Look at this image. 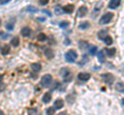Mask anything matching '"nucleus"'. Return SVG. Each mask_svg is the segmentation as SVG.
Listing matches in <instances>:
<instances>
[{"label":"nucleus","instance_id":"2eb2a0df","mask_svg":"<svg viewBox=\"0 0 124 115\" xmlns=\"http://www.w3.org/2000/svg\"><path fill=\"white\" fill-rule=\"evenodd\" d=\"M51 100H52V96L50 93H46L44 96H42V102L46 103V104H48Z\"/></svg>","mask_w":124,"mask_h":115},{"label":"nucleus","instance_id":"c85d7f7f","mask_svg":"<svg viewBox=\"0 0 124 115\" xmlns=\"http://www.w3.org/2000/svg\"><path fill=\"white\" fill-rule=\"evenodd\" d=\"M59 26H60V28H66L67 26H69V23L67 22V21H63V22H61L60 24H59Z\"/></svg>","mask_w":124,"mask_h":115},{"label":"nucleus","instance_id":"c9c22d12","mask_svg":"<svg viewBox=\"0 0 124 115\" xmlns=\"http://www.w3.org/2000/svg\"><path fill=\"white\" fill-rule=\"evenodd\" d=\"M58 115H66V113H65V112H63V113H59Z\"/></svg>","mask_w":124,"mask_h":115},{"label":"nucleus","instance_id":"f8f14e48","mask_svg":"<svg viewBox=\"0 0 124 115\" xmlns=\"http://www.w3.org/2000/svg\"><path fill=\"white\" fill-rule=\"evenodd\" d=\"M63 106H64V102H63V100H61V99H58V100H56V101L54 102V107H55V110L56 109H61Z\"/></svg>","mask_w":124,"mask_h":115},{"label":"nucleus","instance_id":"b1692460","mask_svg":"<svg viewBox=\"0 0 124 115\" xmlns=\"http://www.w3.org/2000/svg\"><path fill=\"white\" fill-rule=\"evenodd\" d=\"M54 11H55V13H56V14H61V13H62V11H63V10H62V6L59 5V4L56 5V6H55V8H54Z\"/></svg>","mask_w":124,"mask_h":115},{"label":"nucleus","instance_id":"a211bd4d","mask_svg":"<svg viewBox=\"0 0 124 115\" xmlns=\"http://www.w3.org/2000/svg\"><path fill=\"white\" fill-rule=\"evenodd\" d=\"M19 42H20V39H19V37H14L13 39L10 40V44L13 45V46L17 47L18 45H19Z\"/></svg>","mask_w":124,"mask_h":115},{"label":"nucleus","instance_id":"412c9836","mask_svg":"<svg viewBox=\"0 0 124 115\" xmlns=\"http://www.w3.org/2000/svg\"><path fill=\"white\" fill-rule=\"evenodd\" d=\"M79 47L81 48V49H83V51H84V49H86L87 47H88V42L87 41H80L79 42Z\"/></svg>","mask_w":124,"mask_h":115},{"label":"nucleus","instance_id":"ddd939ff","mask_svg":"<svg viewBox=\"0 0 124 115\" xmlns=\"http://www.w3.org/2000/svg\"><path fill=\"white\" fill-rule=\"evenodd\" d=\"M31 69H32V71L33 72H39L41 70V65L39 63H33V64H31Z\"/></svg>","mask_w":124,"mask_h":115},{"label":"nucleus","instance_id":"423d86ee","mask_svg":"<svg viewBox=\"0 0 124 115\" xmlns=\"http://www.w3.org/2000/svg\"><path fill=\"white\" fill-rule=\"evenodd\" d=\"M88 13V8L87 6H81L79 10H78V18H83Z\"/></svg>","mask_w":124,"mask_h":115},{"label":"nucleus","instance_id":"f3484780","mask_svg":"<svg viewBox=\"0 0 124 115\" xmlns=\"http://www.w3.org/2000/svg\"><path fill=\"white\" fill-rule=\"evenodd\" d=\"M89 27H90V23H89V22H87V21L82 22V23H80V24H79V29H81V30L88 29Z\"/></svg>","mask_w":124,"mask_h":115},{"label":"nucleus","instance_id":"39448f33","mask_svg":"<svg viewBox=\"0 0 124 115\" xmlns=\"http://www.w3.org/2000/svg\"><path fill=\"white\" fill-rule=\"evenodd\" d=\"M101 77L103 79V81L106 83H108V84H112L115 80V77L111 73H104V74H102Z\"/></svg>","mask_w":124,"mask_h":115},{"label":"nucleus","instance_id":"e433bc0d","mask_svg":"<svg viewBox=\"0 0 124 115\" xmlns=\"http://www.w3.org/2000/svg\"><path fill=\"white\" fill-rule=\"evenodd\" d=\"M0 115H4V113H3V112H2V111H1V110H0Z\"/></svg>","mask_w":124,"mask_h":115},{"label":"nucleus","instance_id":"9d476101","mask_svg":"<svg viewBox=\"0 0 124 115\" xmlns=\"http://www.w3.org/2000/svg\"><path fill=\"white\" fill-rule=\"evenodd\" d=\"M31 33H32V31H31V29L29 27H24V28L21 30V34L24 37H29L31 35Z\"/></svg>","mask_w":124,"mask_h":115},{"label":"nucleus","instance_id":"6e6552de","mask_svg":"<svg viewBox=\"0 0 124 115\" xmlns=\"http://www.w3.org/2000/svg\"><path fill=\"white\" fill-rule=\"evenodd\" d=\"M78 78L82 81H87V80L90 79V74L89 73H85V72H81V73L78 74Z\"/></svg>","mask_w":124,"mask_h":115},{"label":"nucleus","instance_id":"4c0bfd02","mask_svg":"<svg viewBox=\"0 0 124 115\" xmlns=\"http://www.w3.org/2000/svg\"><path fill=\"white\" fill-rule=\"evenodd\" d=\"M0 26H1V20H0Z\"/></svg>","mask_w":124,"mask_h":115},{"label":"nucleus","instance_id":"bb28decb","mask_svg":"<svg viewBox=\"0 0 124 115\" xmlns=\"http://www.w3.org/2000/svg\"><path fill=\"white\" fill-rule=\"evenodd\" d=\"M46 34H44V33H40V34H38L37 35V40H39V41L46 40Z\"/></svg>","mask_w":124,"mask_h":115},{"label":"nucleus","instance_id":"72a5a7b5","mask_svg":"<svg viewBox=\"0 0 124 115\" xmlns=\"http://www.w3.org/2000/svg\"><path fill=\"white\" fill-rule=\"evenodd\" d=\"M4 87H5V85H4V84H3L2 82L1 83H0V91H1L3 89H4Z\"/></svg>","mask_w":124,"mask_h":115},{"label":"nucleus","instance_id":"dca6fc26","mask_svg":"<svg viewBox=\"0 0 124 115\" xmlns=\"http://www.w3.org/2000/svg\"><path fill=\"white\" fill-rule=\"evenodd\" d=\"M98 38L99 39H104L107 36H108V30L107 29H102V30H100V31L98 32Z\"/></svg>","mask_w":124,"mask_h":115},{"label":"nucleus","instance_id":"1a4fd4ad","mask_svg":"<svg viewBox=\"0 0 124 115\" xmlns=\"http://www.w3.org/2000/svg\"><path fill=\"white\" fill-rule=\"evenodd\" d=\"M120 4H121V1H120V0H112V1L108 3V7L112 9H116L120 6Z\"/></svg>","mask_w":124,"mask_h":115},{"label":"nucleus","instance_id":"473e14b6","mask_svg":"<svg viewBox=\"0 0 124 115\" xmlns=\"http://www.w3.org/2000/svg\"><path fill=\"white\" fill-rule=\"evenodd\" d=\"M10 1V0H1L0 1V4H5V3H8Z\"/></svg>","mask_w":124,"mask_h":115},{"label":"nucleus","instance_id":"5701e85b","mask_svg":"<svg viewBox=\"0 0 124 115\" xmlns=\"http://www.w3.org/2000/svg\"><path fill=\"white\" fill-rule=\"evenodd\" d=\"M103 41H104V43H106L107 45H111L112 43H113V38H112L111 36H107L106 38L103 39Z\"/></svg>","mask_w":124,"mask_h":115},{"label":"nucleus","instance_id":"4be33fe9","mask_svg":"<svg viewBox=\"0 0 124 115\" xmlns=\"http://www.w3.org/2000/svg\"><path fill=\"white\" fill-rule=\"evenodd\" d=\"M97 58H98V61L100 63H103L104 62V53L102 51H100L97 52Z\"/></svg>","mask_w":124,"mask_h":115},{"label":"nucleus","instance_id":"0eeeda50","mask_svg":"<svg viewBox=\"0 0 124 115\" xmlns=\"http://www.w3.org/2000/svg\"><path fill=\"white\" fill-rule=\"evenodd\" d=\"M73 9H75V6L72 4H66L62 7V10H63V13H72Z\"/></svg>","mask_w":124,"mask_h":115},{"label":"nucleus","instance_id":"cd10ccee","mask_svg":"<svg viewBox=\"0 0 124 115\" xmlns=\"http://www.w3.org/2000/svg\"><path fill=\"white\" fill-rule=\"evenodd\" d=\"M28 115H37V109L32 108L28 110Z\"/></svg>","mask_w":124,"mask_h":115},{"label":"nucleus","instance_id":"6ab92c4d","mask_svg":"<svg viewBox=\"0 0 124 115\" xmlns=\"http://www.w3.org/2000/svg\"><path fill=\"white\" fill-rule=\"evenodd\" d=\"M107 52V55L108 57H113L115 53H116V48H107V49H104Z\"/></svg>","mask_w":124,"mask_h":115},{"label":"nucleus","instance_id":"f704fd0d","mask_svg":"<svg viewBox=\"0 0 124 115\" xmlns=\"http://www.w3.org/2000/svg\"><path fill=\"white\" fill-rule=\"evenodd\" d=\"M2 79H3V75H2V74H0V83L2 82Z\"/></svg>","mask_w":124,"mask_h":115},{"label":"nucleus","instance_id":"aec40b11","mask_svg":"<svg viewBox=\"0 0 124 115\" xmlns=\"http://www.w3.org/2000/svg\"><path fill=\"white\" fill-rule=\"evenodd\" d=\"M89 52H90V55L94 56L96 52H97V47L95 46V45H90L89 46Z\"/></svg>","mask_w":124,"mask_h":115},{"label":"nucleus","instance_id":"a878e982","mask_svg":"<svg viewBox=\"0 0 124 115\" xmlns=\"http://www.w3.org/2000/svg\"><path fill=\"white\" fill-rule=\"evenodd\" d=\"M46 114L48 115H55V108L54 107H50L46 109Z\"/></svg>","mask_w":124,"mask_h":115},{"label":"nucleus","instance_id":"4468645a","mask_svg":"<svg viewBox=\"0 0 124 115\" xmlns=\"http://www.w3.org/2000/svg\"><path fill=\"white\" fill-rule=\"evenodd\" d=\"M45 55H46V57L48 58V59H53L54 58V51L53 49H51V48H46V51H45Z\"/></svg>","mask_w":124,"mask_h":115},{"label":"nucleus","instance_id":"20e7f679","mask_svg":"<svg viewBox=\"0 0 124 115\" xmlns=\"http://www.w3.org/2000/svg\"><path fill=\"white\" fill-rule=\"evenodd\" d=\"M60 75H61V77L63 78V80L65 82H68V81H70L71 78H72V76H71V73H70V71L68 70V69L66 68H63V69H61L60 70Z\"/></svg>","mask_w":124,"mask_h":115},{"label":"nucleus","instance_id":"7c9ffc66","mask_svg":"<svg viewBox=\"0 0 124 115\" xmlns=\"http://www.w3.org/2000/svg\"><path fill=\"white\" fill-rule=\"evenodd\" d=\"M28 11H33V13H35V11H37V9L33 6H28Z\"/></svg>","mask_w":124,"mask_h":115},{"label":"nucleus","instance_id":"c756f323","mask_svg":"<svg viewBox=\"0 0 124 115\" xmlns=\"http://www.w3.org/2000/svg\"><path fill=\"white\" fill-rule=\"evenodd\" d=\"M5 28H6L7 30H13V29H14V25L10 24V23H7V24L5 25Z\"/></svg>","mask_w":124,"mask_h":115},{"label":"nucleus","instance_id":"7ed1b4c3","mask_svg":"<svg viewBox=\"0 0 124 115\" xmlns=\"http://www.w3.org/2000/svg\"><path fill=\"white\" fill-rule=\"evenodd\" d=\"M113 18H114V14L112 13H104L103 16L100 18V20H99V24L100 25H107L112 20H113Z\"/></svg>","mask_w":124,"mask_h":115},{"label":"nucleus","instance_id":"393cba45","mask_svg":"<svg viewBox=\"0 0 124 115\" xmlns=\"http://www.w3.org/2000/svg\"><path fill=\"white\" fill-rule=\"evenodd\" d=\"M116 89L119 93H123V82H119L116 84Z\"/></svg>","mask_w":124,"mask_h":115},{"label":"nucleus","instance_id":"2f4dec72","mask_svg":"<svg viewBox=\"0 0 124 115\" xmlns=\"http://www.w3.org/2000/svg\"><path fill=\"white\" fill-rule=\"evenodd\" d=\"M48 0H40V1H39V3H40V4L41 5H46V4H48Z\"/></svg>","mask_w":124,"mask_h":115},{"label":"nucleus","instance_id":"f03ea898","mask_svg":"<svg viewBox=\"0 0 124 115\" xmlns=\"http://www.w3.org/2000/svg\"><path fill=\"white\" fill-rule=\"evenodd\" d=\"M77 58H78V53L73 49H70V51H68L65 53V59H66V62L68 63H73L77 60Z\"/></svg>","mask_w":124,"mask_h":115},{"label":"nucleus","instance_id":"9b49d317","mask_svg":"<svg viewBox=\"0 0 124 115\" xmlns=\"http://www.w3.org/2000/svg\"><path fill=\"white\" fill-rule=\"evenodd\" d=\"M9 51H10V47H9V45H7V44H4L0 48V52H1V55H3V56L8 55Z\"/></svg>","mask_w":124,"mask_h":115},{"label":"nucleus","instance_id":"58836bf2","mask_svg":"<svg viewBox=\"0 0 124 115\" xmlns=\"http://www.w3.org/2000/svg\"><path fill=\"white\" fill-rule=\"evenodd\" d=\"M1 34H2V32H0V35H1Z\"/></svg>","mask_w":124,"mask_h":115},{"label":"nucleus","instance_id":"f257e3e1","mask_svg":"<svg viewBox=\"0 0 124 115\" xmlns=\"http://www.w3.org/2000/svg\"><path fill=\"white\" fill-rule=\"evenodd\" d=\"M52 81H53L52 76L50 74H46V75L42 76L41 79H40V85L44 86V87H49L50 85H51Z\"/></svg>","mask_w":124,"mask_h":115}]
</instances>
